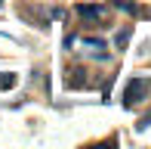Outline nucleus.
I'll use <instances>...</instances> for the list:
<instances>
[{
	"label": "nucleus",
	"instance_id": "nucleus-1",
	"mask_svg": "<svg viewBox=\"0 0 151 149\" xmlns=\"http://www.w3.org/2000/svg\"><path fill=\"white\" fill-rule=\"evenodd\" d=\"M148 90H151V81H148V78H133V81L127 84V93H123L127 106H133V103H142V99L148 96Z\"/></svg>",
	"mask_w": 151,
	"mask_h": 149
},
{
	"label": "nucleus",
	"instance_id": "nucleus-2",
	"mask_svg": "<svg viewBox=\"0 0 151 149\" xmlns=\"http://www.w3.org/2000/svg\"><path fill=\"white\" fill-rule=\"evenodd\" d=\"M77 12H80V16H86V19H105V16H108L105 6H93V3H80Z\"/></svg>",
	"mask_w": 151,
	"mask_h": 149
},
{
	"label": "nucleus",
	"instance_id": "nucleus-3",
	"mask_svg": "<svg viewBox=\"0 0 151 149\" xmlns=\"http://www.w3.org/2000/svg\"><path fill=\"white\" fill-rule=\"evenodd\" d=\"M83 44L86 47H96V50H105V40H102V37H83Z\"/></svg>",
	"mask_w": 151,
	"mask_h": 149
},
{
	"label": "nucleus",
	"instance_id": "nucleus-4",
	"mask_svg": "<svg viewBox=\"0 0 151 149\" xmlns=\"http://www.w3.org/2000/svg\"><path fill=\"white\" fill-rule=\"evenodd\" d=\"M127 40H129V31H127V28H123V31H117L114 44H117V47H127Z\"/></svg>",
	"mask_w": 151,
	"mask_h": 149
},
{
	"label": "nucleus",
	"instance_id": "nucleus-5",
	"mask_svg": "<svg viewBox=\"0 0 151 149\" xmlns=\"http://www.w3.org/2000/svg\"><path fill=\"white\" fill-rule=\"evenodd\" d=\"M117 6H120V9H127V12H136V6L129 3V0H117Z\"/></svg>",
	"mask_w": 151,
	"mask_h": 149
}]
</instances>
